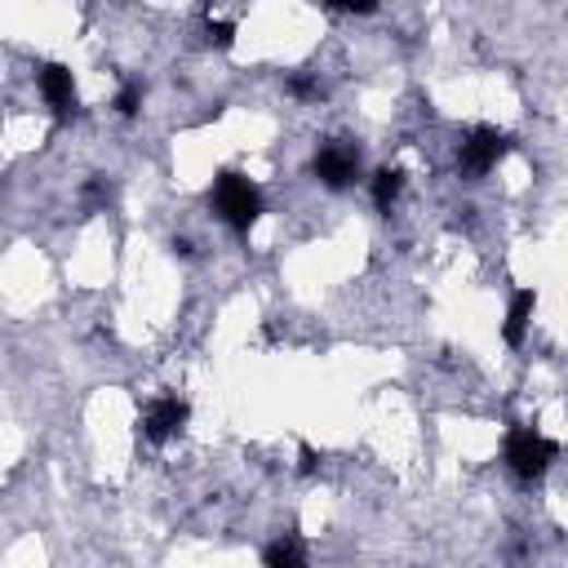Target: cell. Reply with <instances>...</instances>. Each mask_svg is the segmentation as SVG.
<instances>
[{
  "mask_svg": "<svg viewBox=\"0 0 568 568\" xmlns=\"http://www.w3.org/2000/svg\"><path fill=\"white\" fill-rule=\"evenodd\" d=\"M174 253H178V258H191L196 249H191V240H174Z\"/></svg>",
  "mask_w": 568,
  "mask_h": 568,
  "instance_id": "9a60e30c",
  "label": "cell"
},
{
  "mask_svg": "<svg viewBox=\"0 0 568 568\" xmlns=\"http://www.w3.org/2000/svg\"><path fill=\"white\" fill-rule=\"evenodd\" d=\"M204 40L213 45V49H232V40H236V23H204Z\"/></svg>",
  "mask_w": 568,
  "mask_h": 568,
  "instance_id": "8fae6325",
  "label": "cell"
},
{
  "mask_svg": "<svg viewBox=\"0 0 568 568\" xmlns=\"http://www.w3.org/2000/svg\"><path fill=\"white\" fill-rule=\"evenodd\" d=\"M213 209H218V218L236 236H249L258 227V218L267 213V200H262L253 178H245L240 169H223L218 178H213Z\"/></svg>",
  "mask_w": 568,
  "mask_h": 568,
  "instance_id": "6da1fadb",
  "label": "cell"
},
{
  "mask_svg": "<svg viewBox=\"0 0 568 568\" xmlns=\"http://www.w3.org/2000/svg\"><path fill=\"white\" fill-rule=\"evenodd\" d=\"M187 417H191L187 400H178V395H156V400H147V409H142L138 431H142V440H147V445H169V440L182 431V426H187Z\"/></svg>",
  "mask_w": 568,
  "mask_h": 568,
  "instance_id": "5b68a950",
  "label": "cell"
},
{
  "mask_svg": "<svg viewBox=\"0 0 568 568\" xmlns=\"http://www.w3.org/2000/svg\"><path fill=\"white\" fill-rule=\"evenodd\" d=\"M502 453H507V466H511L520 480H542V475L551 471V462L559 458V445L546 440V436H537L533 426H511Z\"/></svg>",
  "mask_w": 568,
  "mask_h": 568,
  "instance_id": "7a4b0ae2",
  "label": "cell"
},
{
  "mask_svg": "<svg viewBox=\"0 0 568 568\" xmlns=\"http://www.w3.org/2000/svg\"><path fill=\"white\" fill-rule=\"evenodd\" d=\"M316 466H320V453H316L311 445H298V471H303V475H316Z\"/></svg>",
  "mask_w": 568,
  "mask_h": 568,
  "instance_id": "4fadbf2b",
  "label": "cell"
},
{
  "mask_svg": "<svg viewBox=\"0 0 568 568\" xmlns=\"http://www.w3.org/2000/svg\"><path fill=\"white\" fill-rule=\"evenodd\" d=\"M342 14H374L378 5H374V0H346V5H338Z\"/></svg>",
  "mask_w": 568,
  "mask_h": 568,
  "instance_id": "5bb4252c",
  "label": "cell"
},
{
  "mask_svg": "<svg viewBox=\"0 0 568 568\" xmlns=\"http://www.w3.org/2000/svg\"><path fill=\"white\" fill-rule=\"evenodd\" d=\"M289 94H294V98H320V81L303 71V76H294V81H289Z\"/></svg>",
  "mask_w": 568,
  "mask_h": 568,
  "instance_id": "7c38bea8",
  "label": "cell"
},
{
  "mask_svg": "<svg viewBox=\"0 0 568 568\" xmlns=\"http://www.w3.org/2000/svg\"><path fill=\"white\" fill-rule=\"evenodd\" d=\"M507 152H511V138H507L502 129H493V125H480V129H471V133L462 138L458 169H462L466 178H480V174H488L497 161H502Z\"/></svg>",
  "mask_w": 568,
  "mask_h": 568,
  "instance_id": "3957f363",
  "label": "cell"
},
{
  "mask_svg": "<svg viewBox=\"0 0 568 568\" xmlns=\"http://www.w3.org/2000/svg\"><path fill=\"white\" fill-rule=\"evenodd\" d=\"M533 307H537V294L533 289H516L511 294V307H507V324H502V338L507 346H520L529 324H533Z\"/></svg>",
  "mask_w": 568,
  "mask_h": 568,
  "instance_id": "52a82bcc",
  "label": "cell"
},
{
  "mask_svg": "<svg viewBox=\"0 0 568 568\" xmlns=\"http://www.w3.org/2000/svg\"><path fill=\"white\" fill-rule=\"evenodd\" d=\"M311 174H316L329 191H346L355 178H360V147H355V142H346V138L324 142V147L316 152V161H311Z\"/></svg>",
  "mask_w": 568,
  "mask_h": 568,
  "instance_id": "277c9868",
  "label": "cell"
},
{
  "mask_svg": "<svg viewBox=\"0 0 568 568\" xmlns=\"http://www.w3.org/2000/svg\"><path fill=\"white\" fill-rule=\"evenodd\" d=\"M369 191H374V204H378L382 213H391V204H395L400 191H404V169H378V174L369 178Z\"/></svg>",
  "mask_w": 568,
  "mask_h": 568,
  "instance_id": "9c48e42d",
  "label": "cell"
},
{
  "mask_svg": "<svg viewBox=\"0 0 568 568\" xmlns=\"http://www.w3.org/2000/svg\"><path fill=\"white\" fill-rule=\"evenodd\" d=\"M142 98H147V90H142V85H138V81H125V85H120V94H116V103H111V107H116V111H120V116H138V111H142Z\"/></svg>",
  "mask_w": 568,
  "mask_h": 568,
  "instance_id": "30bf717a",
  "label": "cell"
},
{
  "mask_svg": "<svg viewBox=\"0 0 568 568\" xmlns=\"http://www.w3.org/2000/svg\"><path fill=\"white\" fill-rule=\"evenodd\" d=\"M36 85H40L45 103L54 107V116H71V111H76V81H71V71L62 62H45L36 71Z\"/></svg>",
  "mask_w": 568,
  "mask_h": 568,
  "instance_id": "8992f818",
  "label": "cell"
},
{
  "mask_svg": "<svg viewBox=\"0 0 568 568\" xmlns=\"http://www.w3.org/2000/svg\"><path fill=\"white\" fill-rule=\"evenodd\" d=\"M262 568H307V546L298 533H284L262 551Z\"/></svg>",
  "mask_w": 568,
  "mask_h": 568,
  "instance_id": "ba28073f",
  "label": "cell"
}]
</instances>
